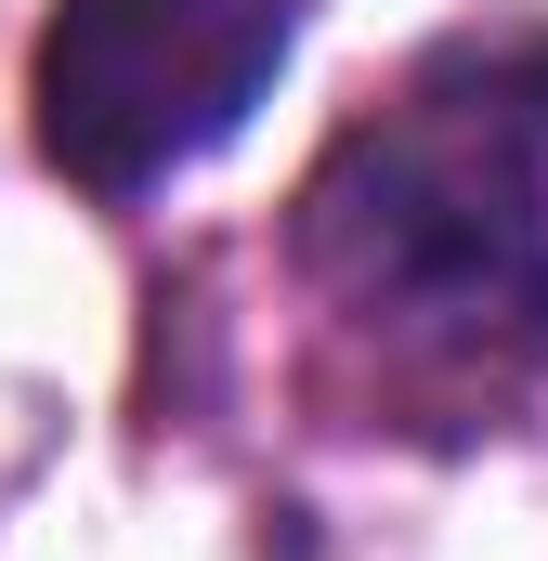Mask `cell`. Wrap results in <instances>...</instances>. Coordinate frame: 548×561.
Wrapping results in <instances>:
<instances>
[{
    "label": "cell",
    "mask_w": 548,
    "mask_h": 561,
    "mask_svg": "<svg viewBox=\"0 0 548 561\" xmlns=\"http://www.w3.org/2000/svg\"><path fill=\"white\" fill-rule=\"evenodd\" d=\"M287 53L300 0H53L26 53V118L79 196L132 209L249 131Z\"/></svg>",
    "instance_id": "cell-2"
},
{
    "label": "cell",
    "mask_w": 548,
    "mask_h": 561,
    "mask_svg": "<svg viewBox=\"0 0 548 561\" xmlns=\"http://www.w3.org/2000/svg\"><path fill=\"white\" fill-rule=\"evenodd\" d=\"M300 287L444 366L548 340V13L444 26L406 79L340 118L287 209Z\"/></svg>",
    "instance_id": "cell-1"
}]
</instances>
